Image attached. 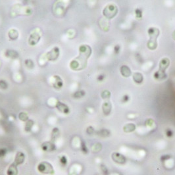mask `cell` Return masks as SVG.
Returning <instances> with one entry per match:
<instances>
[{"label":"cell","mask_w":175,"mask_h":175,"mask_svg":"<svg viewBox=\"0 0 175 175\" xmlns=\"http://www.w3.org/2000/svg\"><path fill=\"white\" fill-rule=\"evenodd\" d=\"M118 13L117 7L113 4H110L105 7L103 11L104 15L108 19H111L115 16Z\"/></svg>","instance_id":"obj_4"},{"label":"cell","mask_w":175,"mask_h":175,"mask_svg":"<svg viewBox=\"0 0 175 175\" xmlns=\"http://www.w3.org/2000/svg\"><path fill=\"white\" fill-rule=\"evenodd\" d=\"M17 166L15 163H12L9 167L8 168V171H7V174L8 175H17L18 174V169Z\"/></svg>","instance_id":"obj_14"},{"label":"cell","mask_w":175,"mask_h":175,"mask_svg":"<svg viewBox=\"0 0 175 175\" xmlns=\"http://www.w3.org/2000/svg\"><path fill=\"white\" fill-rule=\"evenodd\" d=\"M97 134L100 136H102V137H107L110 135V132L107 129H102V130L98 132Z\"/></svg>","instance_id":"obj_21"},{"label":"cell","mask_w":175,"mask_h":175,"mask_svg":"<svg viewBox=\"0 0 175 175\" xmlns=\"http://www.w3.org/2000/svg\"><path fill=\"white\" fill-rule=\"evenodd\" d=\"M101 169H102L103 174H104V175H108V174H109L108 169H107V168L105 167L104 165H101Z\"/></svg>","instance_id":"obj_32"},{"label":"cell","mask_w":175,"mask_h":175,"mask_svg":"<svg viewBox=\"0 0 175 175\" xmlns=\"http://www.w3.org/2000/svg\"><path fill=\"white\" fill-rule=\"evenodd\" d=\"M56 108L59 110L60 112L63 113L64 114H68L70 112V109H69V107L67 106L66 104H63L61 102H57L56 104Z\"/></svg>","instance_id":"obj_9"},{"label":"cell","mask_w":175,"mask_h":175,"mask_svg":"<svg viewBox=\"0 0 175 175\" xmlns=\"http://www.w3.org/2000/svg\"><path fill=\"white\" fill-rule=\"evenodd\" d=\"M129 100V95H124L122 98V102L123 103H126Z\"/></svg>","instance_id":"obj_38"},{"label":"cell","mask_w":175,"mask_h":175,"mask_svg":"<svg viewBox=\"0 0 175 175\" xmlns=\"http://www.w3.org/2000/svg\"><path fill=\"white\" fill-rule=\"evenodd\" d=\"M38 171L43 174H54V170L52 165L48 162L43 161L38 165Z\"/></svg>","instance_id":"obj_5"},{"label":"cell","mask_w":175,"mask_h":175,"mask_svg":"<svg viewBox=\"0 0 175 175\" xmlns=\"http://www.w3.org/2000/svg\"><path fill=\"white\" fill-rule=\"evenodd\" d=\"M86 132H87L88 134H92L94 133V128L91 126H88L87 130H86Z\"/></svg>","instance_id":"obj_35"},{"label":"cell","mask_w":175,"mask_h":175,"mask_svg":"<svg viewBox=\"0 0 175 175\" xmlns=\"http://www.w3.org/2000/svg\"><path fill=\"white\" fill-rule=\"evenodd\" d=\"M54 78L55 79L54 82L53 83V86L56 89H60L63 87V82L61 78L58 75H55L54 76Z\"/></svg>","instance_id":"obj_11"},{"label":"cell","mask_w":175,"mask_h":175,"mask_svg":"<svg viewBox=\"0 0 175 175\" xmlns=\"http://www.w3.org/2000/svg\"><path fill=\"white\" fill-rule=\"evenodd\" d=\"M133 80L137 84H141L143 81V77L142 74L140 73H135L133 74Z\"/></svg>","instance_id":"obj_17"},{"label":"cell","mask_w":175,"mask_h":175,"mask_svg":"<svg viewBox=\"0 0 175 175\" xmlns=\"http://www.w3.org/2000/svg\"><path fill=\"white\" fill-rule=\"evenodd\" d=\"M59 56V48L58 47H54L46 54V59L48 61H56Z\"/></svg>","instance_id":"obj_6"},{"label":"cell","mask_w":175,"mask_h":175,"mask_svg":"<svg viewBox=\"0 0 175 175\" xmlns=\"http://www.w3.org/2000/svg\"><path fill=\"white\" fill-rule=\"evenodd\" d=\"M19 119L21 120L22 121H28V117L26 113H24V112L21 113L19 115Z\"/></svg>","instance_id":"obj_26"},{"label":"cell","mask_w":175,"mask_h":175,"mask_svg":"<svg viewBox=\"0 0 175 175\" xmlns=\"http://www.w3.org/2000/svg\"><path fill=\"white\" fill-rule=\"evenodd\" d=\"M148 34L150 36V40L148 42V47L151 50H154L157 46V38L159 36L160 31L157 28H150L148 30Z\"/></svg>","instance_id":"obj_2"},{"label":"cell","mask_w":175,"mask_h":175,"mask_svg":"<svg viewBox=\"0 0 175 175\" xmlns=\"http://www.w3.org/2000/svg\"><path fill=\"white\" fill-rule=\"evenodd\" d=\"M172 38H173V39H174V40H175V30L173 32H172Z\"/></svg>","instance_id":"obj_40"},{"label":"cell","mask_w":175,"mask_h":175,"mask_svg":"<svg viewBox=\"0 0 175 175\" xmlns=\"http://www.w3.org/2000/svg\"><path fill=\"white\" fill-rule=\"evenodd\" d=\"M97 79L98 81H102L104 79V75H100L99 76H98Z\"/></svg>","instance_id":"obj_39"},{"label":"cell","mask_w":175,"mask_h":175,"mask_svg":"<svg viewBox=\"0 0 175 175\" xmlns=\"http://www.w3.org/2000/svg\"><path fill=\"white\" fill-rule=\"evenodd\" d=\"M120 49H121V47H120V45H116L115 46V47H114L115 54H118L119 51H120Z\"/></svg>","instance_id":"obj_37"},{"label":"cell","mask_w":175,"mask_h":175,"mask_svg":"<svg viewBox=\"0 0 175 175\" xmlns=\"http://www.w3.org/2000/svg\"><path fill=\"white\" fill-rule=\"evenodd\" d=\"M42 149L45 152H51L56 149V145L54 142H45L42 145Z\"/></svg>","instance_id":"obj_10"},{"label":"cell","mask_w":175,"mask_h":175,"mask_svg":"<svg viewBox=\"0 0 175 175\" xmlns=\"http://www.w3.org/2000/svg\"><path fill=\"white\" fill-rule=\"evenodd\" d=\"M136 18L138 19H141L142 17V12L140 9H136L135 11Z\"/></svg>","instance_id":"obj_31"},{"label":"cell","mask_w":175,"mask_h":175,"mask_svg":"<svg viewBox=\"0 0 175 175\" xmlns=\"http://www.w3.org/2000/svg\"><path fill=\"white\" fill-rule=\"evenodd\" d=\"M165 133H166V135L167 137L169 138H171L172 136H173V132L170 128H167L166 130H165Z\"/></svg>","instance_id":"obj_34"},{"label":"cell","mask_w":175,"mask_h":175,"mask_svg":"<svg viewBox=\"0 0 175 175\" xmlns=\"http://www.w3.org/2000/svg\"><path fill=\"white\" fill-rule=\"evenodd\" d=\"M8 88V84L6 81L3 80H0V88L3 90H6Z\"/></svg>","instance_id":"obj_28"},{"label":"cell","mask_w":175,"mask_h":175,"mask_svg":"<svg viewBox=\"0 0 175 175\" xmlns=\"http://www.w3.org/2000/svg\"><path fill=\"white\" fill-rule=\"evenodd\" d=\"M135 129H136L135 124L132 123L127 124L123 127V130L125 132H132L135 130Z\"/></svg>","instance_id":"obj_18"},{"label":"cell","mask_w":175,"mask_h":175,"mask_svg":"<svg viewBox=\"0 0 175 175\" xmlns=\"http://www.w3.org/2000/svg\"><path fill=\"white\" fill-rule=\"evenodd\" d=\"M111 158L114 162H115L116 163L118 164L123 165L125 163L126 161V157L123 155H122L121 153L118 152L113 153L111 155Z\"/></svg>","instance_id":"obj_7"},{"label":"cell","mask_w":175,"mask_h":175,"mask_svg":"<svg viewBox=\"0 0 175 175\" xmlns=\"http://www.w3.org/2000/svg\"><path fill=\"white\" fill-rule=\"evenodd\" d=\"M84 95H85V92H84V91H83V90L77 91V92H76L73 94V97H75V98H80V97H82Z\"/></svg>","instance_id":"obj_24"},{"label":"cell","mask_w":175,"mask_h":175,"mask_svg":"<svg viewBox=\"0 0 175 175\" xmlns=\"http://www.w3.org/2000/svg\"><path fill=\"white\" fill-rule=\"evenodd\" d=\"M79 56L73 60L70 67L73 71H80L84 69L87 65V60L92 54V49L88 45H82L79 47Z\"/></svg>","instance_id":"obj_1"},{"label":"cell","mask_w":175,"mask_h":175,"mask_svg":"<svg viewBox=\"0 0 175 175\" xmlns=\"http://www.w3.org/2000/svg\"><path fill=\"white\" fill-rule=\"evenodd\" d=\"M19 32L15 29H12L9 32V37L11 40H15L18 38Z\"/></svg>","instance_id":"obj_19"},{"label":"cell","mask_w":175,"mask_h":175,"mask_svg":"<svg viewBox=\"0 0 175 175\" xmlns=\"http://www.w3.org/2000/svg\"><path fill=\"white\" fill-rule=\"evenodd\" d=\"M60 162L63 165V166H65V165L67 164V159L65 156H62L60 158Z\"/></svg>","instance_id":"obj_33"},{"label":"cell","mask_w":175,"mask_h":175,"mask_svg":"<svg viewBox=\"0 0 175 175\" xmlns=\"http://www.w3.org/2000/svg\"><path fill=\"white\" fill-rule=\"evenodd\" d=\"M101 95L104 100H109L110 96H111V93L108 90H104L103 91Z\"/></svg>","instance_id":"obj_23"},{"label":"cell","mask_w":175,"mask_h":175,"mask_svg":"<svg viewBox=\"0 0 175 175\" xmlns=\"http://www.w3.org/2000/svg\"><path fill=\"white\" fill-rule=\"evenodd\" d=\"M171 155L169 154H165V155H163L161 157L160 159L162 162H164V161H166L167 160H169V159H171Z\"/></svg>","instance_id":"obj_30"},{"label":"cell","mask_w":175,"mask_h":175,"mask_svg":"<svg viewBox=\"0 0 175 175\" xmlns=\"http://www.w3.org/2000/svg\"><path fill=\"white\" fill-rule=\"evenodd\" d=\"M6 153H7V150L5 149V148H2V149H0V157L5 156Z\"/></svg>","instance_id":"obj_36"},{"label":"cell","mask_w":175,"mask_h":175,"mask_svg":"<svg viewBox=\"0 0 175 175\" xmlns=\"http://www.w3.org/2000/svg\"><path fill=\"white\" fill-rule=\"evenodd\" d=\"M5 55L6 57L11 59H16L19 57V54L17 51L13 49H8L5 53Z\"/></svg>","instance_id":"obj_16"},{"label":"cell","mask_w":175,"mask_h":175,"mask_svg":"<svg viewBox=\"0 0 175 175\" xmlns=\"http://www.w3.org/2000/svg\"><path fill=\"white\" fill-rule=\"evenodd\" d=\"M40 38H41V34L38 32H34L31 34L30 36L29 40H28V43L30 45H35L38 44V42L40 41Z\"/></svg>","instance_id":"obj_8"},{"label":"cell","mask_w":175,"mask_h":175,"mask_svg":"<svg viewBox=\"0 0 175 175\" xmlns=\"http://www.w3.org/2000/svg\"><path fill=\"white\" fill-rule=\"evenodd\" d=\"M25 65L28 67V69H33L34 67V62L32 61L31 59H26L25 61Z\"/></svg>","instance_id":"obj_25"},{"label":"cell","mask_w":175,"mask_h":175,"mask_svg":"<svg viewBox=\"0 0 175 175\" xmlns=\"http://www.w3.org/2000/svg\"><path fill=\"white\" fill-rule=\"evenodd\" d=\"M25 154H24L23 152H17V153H16V157L15 158V161H14V163H15L16 165H21V164H22L24 161H25Z\"/></svg>","instance_id":"obj_12"},{"label":"cell","mask_w":175,"mask_h":175,"mask_svg":"<svg viewBox=\"0 0 175 175\" xmlns=\"http://www.w3.org/2000/svg\"><path fill=\"white\" fill-rule=\"evenodd\" d=\"M121 75H123L124 77H129L131 75V71L130 68L128 67H127L126 65H123L121 67Z\"/></svg>","instance_id":"obj_15"},{"label":"cell","mask_w":175,"mask_h":175,"mask_svg":"<svg viewBox=\"0 0 175 175\" xmlns=\"http://www.w3.org/2000/svg\"><path fill=\"white\" fill-rule=\"evenodd\" d=\"M59 135H60V133H59V129L57 128H54L51 133V140L53 142H54L55 140H56L57 139L59 138Z\"/></svg>","instance_id":"obj_20"},{"label":"cell","mask_w":175,"mask_h":175,"mask_svg":"<svg viewBox=\"0 0 175 175\" xmlns=\"http://www.w3.org/2000/svg\"><path fill=\"white\" fill-rule=\"evenodd\" d=\"M170 61L168 58H163L159 63V69L154 74V78L158 80H164L167 78V75L165 73V70L169 67Z\"/></svg>","instance_id":"obj_3"},{"label":"cell","mask_w":175,"mask_h":175,"mask_svg":"<svg viewBox=\"0 0 175 175\" xmlns=\"http://www.w3.org/2000/svg\"><path fill=\"white\" fill-rule=\"evenodd\" d=\"M33 125H34V121L32 120H28L26 123L25 130L26 132H30L31 130V129H32Z\"/></svg>","instance_id":"obj_22"},{"label":"cell","mask_w":175,"mask_h":175,"mask_svg":"<svg viewBox=\"0 0 175 175\" xmlns=\"http://www.w3.org/2000/svg\"><path fill=\"white\" fill-rule=\"evenodd\" d=\"M81 150H82V152L84 153H85V154H87L88 152V150L87 147H86L84 142H82V143H81Z\"/></svg>","instance_id":"obj_29"},{"label":"cell","mask_w":175,"mask_h":175,"mask_svg":"<svg viewBox=\"0 0 175 175\" xmlns=\"http://www.w3.org/2000/svg\"><path fill=\"white\" fill-rule=\"evenodd\" d=\"M102 109L105 115H108L110 113H111L112 109V105L111 102L109 101L104 102L102 106Z\"/></svg>","instance_id":"obj_13"},{"label":"cell","mask_w":175,"mask_h":175,"mask_svg":"<svg viewBox=\"0 0 175 175\" xmlns=\"http://www.w3.org/2000/svg\"><path fill=\"white\" fill-rule=\"evenodd\" d=\"M102 145H101V143H97L93 145L92 151L93 152H100L101 150H102Z\"/></svg>","instance_id":"obj_27"}]
</instances>
